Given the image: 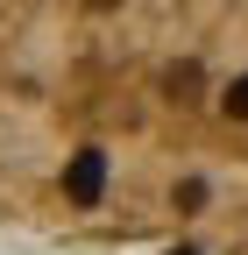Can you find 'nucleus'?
I'll return each instance as SVG.
<instances>
[{
  "label": "nucleus",
  "instance_id": "f257e3e1",
  "mask_svg": "<svg viewBox=\"0 0 248 255\" xmlns=\"http://www.w3.org/2000/svg\"><path fill=\"white\" fill-rule=\"evenodd\" d=\"M64 191H71V206H100V191H107V156H100V149H78L71 170H64Z\"/></svg>",
  "mask_w": 248,
  "mask_h": 255
},
{
  "label": "nucleus",
  "instance_id": "f03ea898",
  "mask_svg": "<svg viewBox=\"0 0 248 255\" xmlns=\"http://www.w3.org/2000/svg\"><path fill=\"white\" fill-rule=\"evenodd\" d=\"M227 114H234V121H248V78H234V85H227Z\"/></svg>",
  "mask_w": 248,
  "mask_h": 255
},
{
  "label": "nucleus",
  "instance_id": "7ed1b4c3",
  "mask_svg": "<svg viewBox=\"0 0 248 255\" xmlns=\"http://www.w3.org/2000/svg\"><path fill=\"white\" fill-rule=\"evenodd\" d=\"M177 255H199V248H177Z\"/></svg>",
  "mask_w": 248,
  "mask_h": 255
}]
</instances>
